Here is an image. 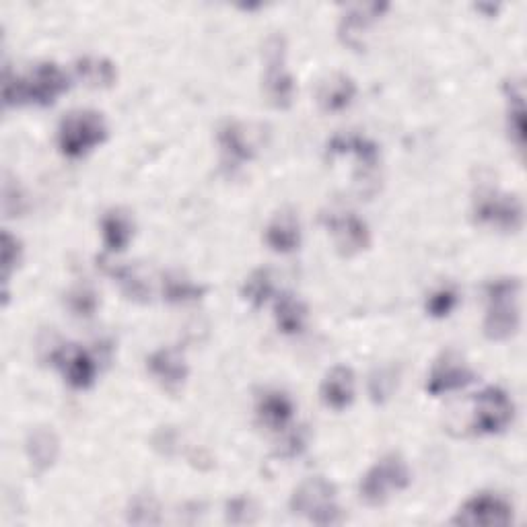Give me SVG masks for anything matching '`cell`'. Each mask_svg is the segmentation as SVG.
Instances as JSON below:
<instances>
[{"label": "cell", "mask_w": 527, "mask_h": 527, "mask_svg": "<svg viewBox=\"0 0 527 527\" xmlns=\"http://www.w3.org/2000/svg\"><path fill=\"white\" fill-rule=\"evenodd\" d=\"M70 87V79L66 77L64 70L54 62H42L35 64L27 75H11L9 70L5 73V105H40V108H48V105L56 103L60 95H64Z\"/></svg>", "instance_id": "6da1fadb"}, {"label": "cell", "mask_w": 527, "mask_h": 527, "mask_svg": "<svg viewBox=\"0 0 527 527\" xmlns=\"http://www.w3.org/2000/svg\"><path fill=\"white\" fill-rule=\"evenodd\" d=\"M521 280L505 276L486 285V315L484 336L490 342H505L513 338L521 324Z\"/></svg>", "instance_id": "7a4b0ae2"}, {"label": "cell", "mask_w": 527, "mask_h": 527, "mask_svg": "<svg viewBox=\"0 0 527 527\" xmlns=\"http://www.w3.org/2000/svg\"><path fill=\"white\" fill-rule=\"evenodd\" d=\"M108 140V124L95 110H77L62 118L58 149L68 159H81Z\"/></svg>", "instance_id": "3957f363"}, {"label": "cell", "mask_w": 527, "mask_h": 527, "mask_svg": "<svg viewBox=\"0 0 527 527\" xmlns=\"http://www.w3.org/2000/svg\"><path fill=\"white\" fill-rule=\"evenodd\" d=\"M338 490L324 476L303 480L291 495V511L315 525H338L344 521L336 503Z\"/></svg>", "instance_id": "277c9868"}, {"label": "cell", "mask_w": 527, "mask_h": 527, "mask_svg": "<svg viewBox=\"0 0 527 527\" xmlns=\"http://www.w3.org/2000/svg\"><path fill=\"white\" fill-rule=\"evenodd\" d=\"M412 482V472L400 453H388L377 460L359 484L361 501L369 507H381L390 501L392 493L406 490Z\"/></svg>", "instance_id": "5b68a950"}, {"label": "cell", "mask_w": 527, "mask_h": 527, "mask_svg": "<svg viewBox=\"0 0 527 527\" xmlns=\"http://www.w3.org/2000/svg\"><path fill=\"white\" fill-rule=\"evenodd\" d=\"M472 217L482 227L517 233L523 227V204L499 188L480 186L472 198Z\"/></svg>", "instance_id": "8992f818"}, {"label": "cell", "mask_w": 527, "mask_h": 527, "mask_svg": "<svg viewBox=\"0 0 527 527\" xmlns=\"http://www.w3.org/2000/svg\"><path fill=\"white\" fill-rule=\"evenodd\" d=\"M264 93L276 110H289L293 105L295 81L287 68V42L283 35H272L266 42Z\"/></svg>", "instance_id": "52a82bcc"}, {"label": "cell", "mask_w": 527, "mask_h": 527, "mask_svg": "<svg viewBox=\"0 0 527 527\" xmlns=\"http://www.w3.org/2000/svg\"><path fill=\"white\" fill-rule=\"evenodd\" d=\"M513 416H515V404L503 388L490 385V388L474 396L472 431L476 435L503 433L513 423Z\"/></svg>", "instance_id": "ba28073f"}, {"label": "cell", "mask_w": 527, "mask_h": 527, "mask_svg": "<svg viewBox=\"0 0 527 527\" xmlns=\"http://www.w3.org/2000/svg\"><path fill=\"white\" fill-rule=\"evenodd\" d=\"M513 505L497 493H478L455 513V525L468 527H505L513 523Z\"/></svg>", "instance_id": "9c48e42d"}, {"label": "cell", "mask_w": 527, "mask_h": 527, "mask_svg": "<svg viewBox=\"0 0 527 527\" xmlns=\"http://www.w3.org/2000/svg\"><path fill=\"white\" fill-rule=\"evenodd\" d=\"M476 381V373L464 361V357L455 350H445L439 359L433 363L431 373L427 377L425 390L431 398H441L451 392H460Z\"/></svg>", "instance_id": "30bf717a"}, {"label": "cell", "mask_w": 527, "mask_h": 527, "mask_svg": "<svg viewBox=\"0 0 527 527\" xmlns=\"http://www.w3.org/2000/svg\"><path fill=\"white\" fill-rule=\"evenodd\" d=\"M322 223L332 235L336 252L342 258H353L365 252L371 245L369 227L355 213H348V210H340V213H336V210H332V213L322 215Z\"/></svg>", "instance_id": "8fae6325"}, {"label": "cell", "mask_w": 527, "mask_h": 527, "mask_svg": "<svg viewBox=\"0 0 527 527\" xmlns=\"http://www.w3.org/2000/svg\"><path fill=\"white\" fill-rule=\"evenodd\" d=\"M64 381L73 390H89L97 377V361L83 346H62L52 355Z\"/></svg>", "instance_id": "7c38bea8"}, {"label": "cell", "mask_w": 527, "mask_h": 527, "mask_svg": "<svg viewBox=\"0 0 527 527\" xmlns=\"http://www.w3.org/2000/svg\"><path fill=\"white\" fill-rule=\"evenodd\" d=\"M147 369L167 390L180 388L190 373L184 355L178 348H171V346L157 348L155 353H151L147 359Z\"/></svg>", "instance_id": "4fadbf2b"}, {"label": "cell", "mask_w": 527, "mask_h": 527, "mask_svg": "<svg viewBox=\"0 0 527 527\" xmlns=\"http://www.w3.org/2000/svg\"><path fill=\"white\" fill-rule=\"evenodd\" d=\"M388 5H355V7H348L338 33H340V40L350 46L353 50H361L363 48V35L365 31L377 21L381 19V15L388 11Z\"/></svg>", "instance_id": "5bb4252c"}, {"label": "cell", "mask_w": 527, "mask_h": 527, "mask_svg": "<svg viewBox=\"0 0 527 527\" xmlns=\"http://www.w3.org/2000/svg\"><path fill=\"white\" fill-rule=\"evenodd\" d=\"M320 398L326 408L342 412L355 400V373L346 365L332 367L320 388Z\"/></svg>", "instance_id": "9a60e30c"}, {"label": "cell", "mask_w": 527, "mask_h": 527, "mask_svg": "<svg viewBox=\"0 0 527 527\" xmlns=\"http://www.w3.org/2000/svg\"><path fill=\"white\" fill-rule=\"evenodd\" d=\"M264 239L268 248L276 254H291L299 250L301 245V225L293 210H283L274 215L264 231Z\"/></svg>", "instance_id": "2e32d148"}, {"label": "cell", "mask_w": 527, "mask_h": 527, "mask_svg": "<svg viewBox=\"0 0 527 527\" xmlns=\"http://www.w3.org/2000/svg\"><path fill=\"white\" fill-rule=\"evenodd\" d=\"M256 414H258L262 427L278 433V431H285L291 425V420L295 416V406H293V400L285 392L270 390L260 396Z\"/></svg>", "instance_id": "e0dca14e"}, {"label": "cell", "mask_w": 527, "mask_h": 527, "mask_svg": "<svg viewBox=\"0 0 527 527\" xmlns=\"http://www.w3.org/2000/svg\"><path fill=\"white\" fill-rule=\"evenodd\" d=\"M357 97V85L344 73H336L326 79L318 89V103L326 114H340L353 105Z\"/></svg>", "instance_id": "ac0fdd59"}, {"label": "cell", "mask_w": 527, "mask_h": 527, "mask_svg": "<svg viewBox=\"0 0 527 527\" xmlns=\"http://www.w3.org/2000/svg\"><path fill=\"white\" fill-rule=\"evenodd\" d=\"M219 147L223 155V163L227 167H241L254 159V147L245 138V130L237 122H225L219 128Z\"/></svg>", "instance_id": "d6986e66"}, {"label": "cell", "mask_w": 527, "mask_h": 527, "mask_svg": "<svg viewBox=\"0 0 527 527\" xmlns=\"http://www.w3.org/2000/svg\"><path fill=\"white\" fill-rule=\"evenodd\" d=\"M330 155H353L361 163L363 169L373 171L379 165V147L373 140L359 136V134H338L330 140L328 145Z\"/></svg>", "instance_id": "ffe728a7"}, {"label": "cell", "mask_w": 527, "mask_h": 527, "mask_svg": "<svg viewBox=\"0 0 527 527\" xmlns=\"http://www.w3.org/2000/svg\"><path fill=\"white\" fill-rule=\"evenodd\" d=\"M134 225L128 215L122 210H108L101 219V237H103V248L108 254H120L128 248L132 241Z\"/></svg>", "instance_id": "44dd1931"}, {"label": "cell", "mask_w": 527, "mask_h": 527, "mask_svg": "<svg viewBox=\"0 0 527 527\" xmlns=\"http://www.w3.org/2000/svg\"><path fill=\"white\" fill-rule=\"evenodd\" d=\"M274 320L278 332L287 336L301 334L307 322V305L293 293L278 295L274 303Z\"/></svg>", "instance_id": "7402d4cb"}, {"label": "cell", "mask_w": 527, "mask_h": 527, "mask_svg": "<svg viewBox=\"0 0 527 527\" xmlns=\"http://www.w3.org/2000/svg\"><path fill=\"white\" fill-rule=\"evenodd\" d=\"M507 93V130L511 143L517 151H523L525 145V93L521 81H511L505 85Z\"/></svg>", "instance_id": "603a6c76"}, {"label": "cell", "mask_w": 527, "mask_h": 527, "mask_svg": "<svg viewBox=\"0 0 527 527\" xmlns=\"http://www.w3.org/2000/svg\"><path fill=\"white\" fill-rule=\"evenodd\" d=\"M77 75L93 89H108L116 83L118 70L108 58L85 56L75 64Z\"/></svg>", "instance_id": "cb8c5ba5"}, {"label": "cell", "mask_w": 527, "mask_h": 527, "mask_svg": "<svg viewBox=\"0 0 527 527\" xmlns=\"http://www.w3.org/2000/svg\"><path fill=\"white\" fill-rule=\"evenodd\" d=\"M206 289L180 272L163 274V299L171 305H182L202 299Z\"/></svg>", "instance_id": "d4e9b609"}, {"label": "cell", "mask_w": 527, "mask_h": 527, "mask_svg": "<svg viewBox=\"0 0 527 527\" xmlns=\"http://www.w3.org/2000/svg\"><path fill=\"white\" fill-rule=\"evenodd\" d=\"M27 455L38 472H46L58 458V439L52 431H35L27 441Z\"/></svg>", "instance_id": "484cf974"}, {"label": "cell", "mask_w": 527, "mask_h": 527, "mask_svg": "<svg viewBox=\"0 0 527 527\" xmlns=\"http://www.w3.org/2000/svg\"><path fill=\"white\" fill-rule=\"evenodd\" d=\"M99 262H101V268L116 280V283L120 285V289L124 291V295L130 301H136V303H147L149 301L151 289L147 287L145 280L140 278L132 268H128V266H110L105 260H99Z\"/></svg>", "instance_id": "4316f807"}, {"label": "cell", "mask_w": 527, "mask_h": 527, "mask_svg": "<svg viewBox=\"0 0 527 527\" xmlns=\"http://www.w3.org/2000/svg\"><path fill=\"white\" fill-rule=\"evenodd\" d=\"M241 295L245 301L252 303V307H256V309L262 307L274 295L272 272L268 268L254 270L248 278H245Z\"/></svg>", "instance_id": "83f0119b"}, {"label": "cell", "mask_w": 527, "mask_h": 527, "mask_svg": "<svg viewBox=\"0 0 527 527\" xmlns=\"http://www.w3.org/2000/svg\"><path fill=\"white\" fill-rule=\"evenodd\" d=\"M460 305V293L453 287H441L431 297L427 299V315L435 320H443L447 315L455 311V307Z\"/></svg>", "instance_id": "f1b7e54d"}, {"label": "cell", "mask_w": 527, "mask_h": 527, "mask_svg": "<svg viewBox=\"0 0 527 527\" xmlns=\"http://www.w3.org/2000/svg\"><path fill=\"white\" fill-rule=\"evenodd\" d=\"M99 299L91 287H77L68 293V307L79 318H91L97 311Z\"/></svg>", "instance_id": "f546056e"}, {"label": "cell", "mask_w": 527, "mask_h": 527, "mask_svg": "<svg viewBox=\"0 0 527 527\" xmlns=\"http://www.w3.org/2000/svg\"><path fill=\"white\" fill-rule=\"evenodd\" d=\"M21 241L17 237H13L9 231L3 233V268H5V280H9L15 264L19 266L21 262Z\"/></svg>", "instance_id": "4dcf8cb0"}]
</instances>
